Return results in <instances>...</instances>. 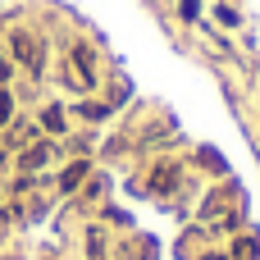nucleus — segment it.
Returning a JSON list of instances; mask_svg holds the SVG:
<instances>
[{
	"label": "nucleus",
	"mask_w": 260,
	"mask_h": 260,
	"mask_svg": "<svg viewBox=\"0 0 260 260\" xmlns=\"http://www.w3.org/2000/svg\"><path fill=\"white\" fill-rule=\"evenodd\" d=\"M233 260H260V242L256 238H238L233 242Z\"/></svg>",
	"instance_id": "nucleus-1"
},
{
	"label": "nucleus",
	"mask_w": 260,
	"mask_h": 260,
	"mask_svg": "<svg viewBox=\"0 0 260 260\" xmlns=\"http://www.w3.org/2000/svg\"><path fill=\"white\" fill-rule=\"evenodd\" d=\"M82 174H87V160H78V165H69V169H64V192H73V187L82 183Z\"/></svg>",
	"instance_id": "nucleus-2"
},
{
	"label": "nucleus",
	"mask_w": 260,
	"mask_h": 260,
	"mask_svg": "<svg viewBox=\"0 0 260 260\" xmlns=\"http://www.w3.org/2000/svg\"><path fill=\"white\" fill-rule=\"evenodd\" d=\"M50 160V146H32L27 155H23V169H37V165H46Z\"/></svg>",
	"instance_id": "nucleus-3"
},
{
	"label": "nucleus",
	"mask_w": 260,
	"mask_h": 260,
	"mask_svg": "<svg viewBox=\"0 0 260 260\" xmlns=\"http://www.w3.org/2000/svg\"><path fill=\"white\" fill-rule=\"evenodd\" d=\"M14 46H18V55H23L27 64H37V50H32V41H27V37H14Z\"/></svg>",
	"instance_id": "nucleus-4"
},
{
	"label": "nucleus",
	"mask_w": 260,
	"mask_h": 260,
	"mask_svg": "<svg viewBox=\"0 0 260 260\" xmlns=\"http://www.w3.org/2000/svg\"><path fill=\"white\" fill-rule=\"evenodd\" d=\"M41 123H46L50 133H59V128H64V114H59V110H46V114H41Z\"/></svg>",
	"instance_id": "nucleus-5"
},
{
	"label": "nucleus",
	"mask_w": 260,
	"mask_h": 260,
	"mask_svg": "<svg viewBox=\"0 0 260 260\" xmlns=\"http://www.w3.org/2000/svg\"><path fill=\"white\" fill-rule=\"evenodd\" d=\"M9 114H14V101H9V91H0V123H9Z\"/></svg>",
	"instance_id": "nucleus-6"
},
{
	"label": "nucleus",
	"mask_w": 260,
	"mask_h": 260,
	"mask_svg": "<svg viewBox=\"0 0 260 260\" xmlns=\"http://www.w3.org/2000/svg\"><path fill=\"white\" fill-rule=\"evenodd\" d=\"M5 78H9V64H5V59H0V82H5Z\"/></svg>",
	"instance_id": "nucleus-7"
},
{
	"label": "nucleus",
	"mask_w": 260,
	"mask_h": 260,
	"mask_svg": "<svg viewBox=\"0 0 260 260\" xmlns=\"http://www.w3.org/2000/svg\"><path fill=\"white\" fill-rule=\"evenodd\" d=\"M206 260H219V256H206Z\"/></svg>",
	"instance_id": "nucleus-8"
}]
</instances>
